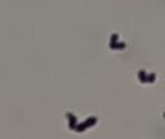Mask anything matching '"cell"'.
Masks as SVG:
<instances>
[{"instance_id": "cell-1", "label": "cell", "mask_w": 165, "mask_h": 139, "mask_svg": "<svg viewBox=\"0 0 165 139\" xmlns=\"http://www.w3.org/2000/svg\"><path fill=\"white\" fill-rule=\"evenodd\" d=\"M95 122H97V117H89V119H86L85 121H84V122L77 124V125L75 126V130H76V131H79V133H81V131H84V130H85L86 128L94 126Z\"/></svg>"}, {"instance_id": "cell-2", "label": "cell", "mask_w": 165, "mask_h": 139, "mask_svg": "<svg viewBox=\"0 0 165 139\" xmlns=\"http://www.w3.org/2000/svg\"><path fill=\"white\" fill-rule=\"evenodd\" d=\"M67 119H68V122H70V129H75V126L77 125L76 117H75L72 113H70V112H68V113H67Z\"/></svg>"}, {"instance_id": "cell-3", "label": "cell", "mask_w": 165, "mask_h": 139, "mask_svg": "<svg viewBox=\"0 0 165 139\" xmlns=\"http://www.w3.org/2000/svg\"><path fill=\"white\" fill-rule=\"evenodd\" d=\"M139 80L142 82H147V75H146V71L141 70L139 71Z\"/></svg>"}, {"instance_id": "cell-4", "label": "cell", "mask_w": 165, "mask_h": 139, "mask_svg": "<svg viewBox=\"0 0 165 139\" xmlns=\"http://www.w3.org/2000/svg\"><path fill=\"white\" fill-rule=\"evenodd\" d=\"M110 48L111 49H123V48H125V44L124 43H120V44L115 43L113 45H110Z\"/></svg>"}, {"instance_id": "cell-5", "label": "cell", "mask_w": 165, "mask_h": 139, "mask_svg": "<svg viewBox=\"0 0 165 139\" xmlns=\"http://www.w3.org/2000/svg\"><path fill=\"white\" fill-rule=\"evenodd\" d=\"M118 39H119L118 34H113L112 36H111V43H110V45H113L115 43H118Z\"/></svg>"}, {"instance_id": "cell-6", "label": "cell", "mask_w": 165, "mask_h": 139, "mask_svg": "<svg viewBox=\"0 0 165 139\" xmlns=\"http://www.w3.org/2000/svg\"><path fill=\"white\" fill-rule=\"evenodd\" d=\"M155 79V73H151V75L148 76V79H147V82H152Z\"/></svg>"}]
</instances>
